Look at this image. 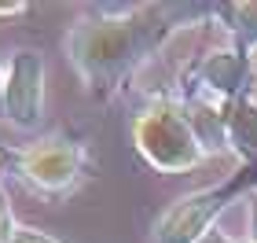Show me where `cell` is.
<instances>
[{
	"label": "cell",
	"instance_id": "obj_1",
	"mask_svg": "<svg viewBox=\"0 0 257 243\" xmlns=\"http://www.w3.org/2000/svg\"><path fill=\"white\" fill-rule=\"evenodd\" d=\"M217 19V4H96L70 22L63 52L92 100H114L173 33Z\"/></svg>",
	"mask_w": 257,
	"mask_h": 243
},
{
	"label": "cell",
	"instance_id": "obj_2",
	"mask_svg": "<svg viewBox=\"0 0 257 243\" xmlns=\"http://www.w3.org/2000/svg\"><path fill=\"white\" fill-rule=\"evenodd\" d=\"M128 136H133L136 155L155 173H188V170H198L209 158L202 140L191 129L180 96H169V92L151 96L133 114Z\"/></svg>",
	"mask_w": 257,
	"mask_h": 243
},
{
	"label": "cell",
	"instance_id": "obj_3",
	"mask_svg": "<svg viewBox=\"0 0 257 243\" xmlns=\"http://www.w3.org/2000/svg\"><path fill=\"white\" fill-rule=\"evenodd\" d=\"M92 173V151L74 133H44L37 140L11 147V177H19L33 195L66 199Z\"/></svg>",
	"mask_w": 257,
	"mask_h": 243
},
{
	"label": "cell",
	"instance_id": "obj_4",
	"mask_svg": "<svg viewBox=\"0 0 257 243\" xmlns=\"http://www.w3.org/2000/svg\"><path fill=\"white\" fill-rule=\"evenodd\" d=\"M253 188H257V166L242 162L224 181L209 184V188H198V192H188L177 203H169L155 217V225H151V243H198L209 228H217L220 214L231 203H239Z\"/></svg>",
	"mask_w": 257,
	"mask_h": 243
},
{
	"label": "cell",
	"instance_id": "obj_5",
	"mask_svg": "<svg viewBox=\"0 0 257 243\" xmlns=\"http://www.w3.org/2000/svg\"><path fill=\"white\" fill-rule=\"evenodd\" d=\"M250 89H253V55L228 44V48H209L184 70L180 96H206L213 103L231 107L235 100L250 96Z\"/></svg>",
	"mask_w": 257,
	"mask_h": 243
},
{
	"label": "cell",
	"instance_id": "obj_6",
	"mask_svg": "<svg viewBox=\"0 0 257 243\" xmlns=\"http://www.w3.org/2000/svg\"><path fill=\"white\" fill-rule=\"evenodd\" d=\"M44 55L33 48H15L4 63V111L0 122L15 129H37L44 118Z\"/></svg>",
	"mask_w": 257,
	"mask_h": 243
},
{
	"label": "cell",
	"instance_id": "obj_7",
	"mask_svg": "<svg viewBox=\"0 0 257 243\" xmlns=\"http://www.w3.org/2000/svg\"><path fill=\"white\" fill-rule=\"evenodd\" d=\"M228 151L239 158V166H257V96L235 100L228 107Z\"/></svg>",
	"mask_w": 257,
	"mask_h": 243
},
{
	"label": "cell",
	"instance_id": "obj_8",
	"mask_svg": "<svg viewBox=\"0 0 257 243\" xmlns=\"http://www.w3.org/2000/svg\"><path fill=\"white\" fill-rule=\"evenodd\" d=\"M217 19L231 33V44L242 52H257V4H217Z\"/></svg>",
	"mask_w": 257,
	"mask_h": 243
},
{
	"label": "cell",
	"instance_id": "obj_9",
	"mask_svg": "<svg viewBox=\"0 0 257 243\" xmlns=\"http://www.w3.org/2000/svg\"><path fill=\"white\" fill-rule=\"evenodd\" d=\"M15 228H19V221H15V214H11V203H8V195L0 192V243L15 239Z\"/></svg>",
	"mask_w": 257,
	"mask_h": 243
},
{
	"label": "cell",
	"instance_id": "obj_10",
	"mask_svg": "<svg viewBox=\"0 0 257 243\" xmlns=\"http://www.w3.org/2000/svg\"><path fill=\"white\" fill-rule=\"evenodd\" d=\"M11 243H59L52 232H44V228H33V225H22L19 221V228H15V239Z\"/></svg>",
	"mask_w": 257,
	"mask_h": 243
},
{
	"label": "cell",
	"instance_id": "obj_11",
	"mask_svg": "<svg viewBox=\"0 0 257 243\" xmlns=\"http://www.w3.org/2000/svg\"><path fill=\"white\" fill-rule=\"evenodd\" d=\"M30 4H22V0H8V4H0V22H11L19 15H26Z\"/></svg>",
	"mask_w": 257,
	"mask_h": 243
},
{
	"label": "cell",
	"instance_id": "obj_12",
	"mask_svg": "<svg viewBox=\"0 0 257 243\" xmlns=\"http://www.w3.org/2000/svg\"><path fill=\"white\" fill-rule=\"evenodd\" d=\"M246 206H250V243H257V188L246 195Z\"/></svg>",
	"mask_w": 257,
	"mask_h": 243
},
{
	"label": "cell",
	"instance_id": "obj_13",
	"mask_svg": "<svg viewBox=\"0 0 257 243\" xmlns=\"http://www.w3.org/2000/svg\"><path fill=\"white\" fill-rule=\"evenodd\" d=\"M198 243H235V239H231V236L224 232V228L217 225V228H209V232H206L202 239H198Z\"/></svg>",
	"mask_w": 257,
	"mask_h": 243
},
{
	"label": "cell",
	"instance_id": "obj_14",
	"mask_svg": "<svg viewBox=\"0 0 257 243\" xmlns=\"http://www.w3.org/2000/svg\"><path fill=\"white\" fill-rule=\"evenodd\" d=\"M8 173H11V147L0 144V181H4Z\"/></svg>",
	"mask_w": 257,
	"mask_h": 243
},
{
	"label": "cell",
	"instance_id": "obj_15",
	"mask_svg": "<svg viewBox=\"0 0 257 243\" xmlns=\"http://www.w3.org/2000/svg\"><path fill=\"white\" fill-rule=\"evenodd\" d=\"M0 111H4V63H0Z\"/></svg>",
	"mask_w": 257,
	"mask_h": 243
}]
</instances>
